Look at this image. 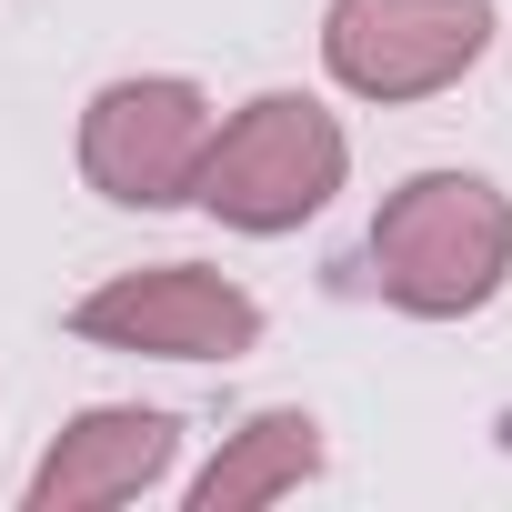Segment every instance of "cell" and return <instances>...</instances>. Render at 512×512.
Segmentation results:
<instances>
[{
    "label": "cell",
    "instance_id": "6da1fadb",
    "mask_svg": "<svg viewBox=\"0 0 512 512\" xmlns=\"http://www.w3.org/2000/svg\"><path fill=\"white\" fill-rule=\"evenodd\" d=\"M372 282L412 322H462L502 292L512 272V201L482 171H412L372 211Z\"/></svg>",
    "mask_w": 512,
    "mask_h": 512
},
{
    "label": "cell",
    "instance_id": "7a4b0ae2",
    "mask_svg": "<svg viewBox=\"0 0 512 512\" xmlns=\"http://www.w3.org/2000/svg\"><path fill=\"white\" fill-rule=\"evenodd\" d=\"M342 171H352L342 121L312 91H262V101H241L231 121H211L191 201L211 221H231V231H302L342 191Z\"/></svg>",
    "mask_w": 512,
    "mask_h": 512
},
{
    "label": "cell",
    "instance_id": "3957f363",
    "mask_svg": "<svg viewBox=\"0 0 512 512\" xmlns=\"http://www.w3.org/2000/svg\"><path fill=\"white\" fill-rule=\"evenodd\" d=\"M492 51V0H332L322 71L352 101H432Z\"/></svg>",
    "mask_w": 512,
    "mask_h": 512
},
{
    "label": "cell",
    "instance_id": "277c9868",
    "mask_svg": "<svg viewBox=\"0 0 512 512\" xmlns=\"http://www.w3.org/2000/svg\"><path fill=\"white\" fill-rule=\"evenodd\" d=\"M201 151H211V101H201V81L141 71V81L91 91V111H81V181H91L101 201H121V211H171V201H191Z\"/></svg>",
    "mask_w": 512,
    "mask_h": 512
},
{
    "label": "cell",
    "instance_id": "5b68a950",
    "mask_svg": "<svg viewBox=\"0 0 512 512\" xmlns=\"http://www.w3.org/2000/svg\"><path fill=\"white\" fill-rule=\"evenodd\" d=\"M71 332L101 342V352H151V362H241L262 342V302H251L231 272L151 262V272H121V282L81 292Z\"/></svg>",
    "mask_w": 512,
    "mask_h": 512
},
{
    "label": "cell",
    "instance_id": "8992f818",
    "mask_svg": "<svg viewBox=\"0 0 512 512\" xmlns=\"http://www.w3.org/2000/svg\"><path fill=\"white\" fill-rule=\"evenodd\" d=\"M171 452H181V422H171V412L101 402V412H81V422L41 452V472H31V512H111V502L151 492V482L171 472Z\"/></svg>",
    "mask_w": 512,
    "mask_h": 512
},
{
    "label": "cell",
    "instance_id": "52a82bcc",
    "mask_svg": "<svg viewBox=\"0 0 512 512\" xmlns=\"http://www.w3.org/2000/svg\"><path fill=\"white\" fill-rule=\"evenodd\" d=\"M312 472H322V422H312V412H251V422L211 452V472L191 482V512L282 502V492H302Z\"/></svg>",
    "mask_w": 512,
    "mask_h": 512
}]
</instances>
